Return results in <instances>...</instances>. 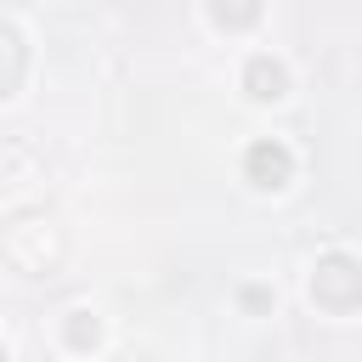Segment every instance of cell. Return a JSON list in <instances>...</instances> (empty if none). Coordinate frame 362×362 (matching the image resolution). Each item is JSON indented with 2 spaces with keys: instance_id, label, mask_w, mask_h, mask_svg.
<instances>
[{
  "instance_id": "obj_1",
  "label": "cell",
  "mask_w": 362,
  "mask_h": 362,
  "mask_svg": "<svg viewBox=\"0 0 362 362\" xmlns=\"http://www.w3.org/2000/svg\"><path fill=\"white\" fill-rule=\"evenodd\" d=\"M311 294H317L322 305H345V300H362V272H356L345 255H328V260L317 266V277H311Z\"/></svg>"
},
{
  "instance_id": "obj_2",
  "label": "cell",
  "mask_w": 362,
  "mask_h": 362,
  "mask_svg": "<svg viewBox=\"0 0 362 362\" xmlns=\"http://www.w3.org/2000/svg\"><path fill=\"white\" fill-rule=\"evenodd\" d=\"M288 170H294V158H288L283 141H255V147H249V181H255V187H283Z\"/></svg>"
},
{
  "instance_id": "obj_3",
  "label": "cell",
  "mask_w": 362,
  "mask_h": 362,
  "mask_svg": "<svg viewBox=\"0 0 362 362\" xmlns=\"http://www.w3.org/2000/svg\"><path fill=\"white\" fill-rule=\"evenodd\" d=\"M283 85H288L283 79V62H272V57H255L249 62V96L266 102V96H283Z\"/></svg>"
}]
</instances>
